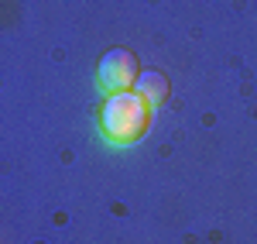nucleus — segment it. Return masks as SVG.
Wrapping results in <instances>:
<instances>
[{
	"mask_svg": "<svg viewBox=\"0 0 257 244\" xmlns=\"http://www.w3.org/2000/svg\"><path fill=\"white\" fill-rule=\"evenodd\" d=\"M151 124V107L141 100L134 90H123V93H110L103 100L99 110V134L110 144H134L144 138Z\"/></svg>",
	"mask_w": 257,
	"mask_h": 244,
	"instance_id": "obj_1",
	"label": "nucleus"
},
{
	"mask_svg": "<svg viewBox=\"0 0 257 244\" xmlns=\"http://www.w3.org/2000/svg\"><path fill=\"white\" fill-rule=\"evenodd\" d=\"M138 72H141V62L131 48H110L96 62V83L106 97L110 93H123V90H134Z\"/></svg>",
	"mask_w": 257,
	"mask_h": 244,
	"instance_id": "obj_2",
	"label": "nucleus"
},
{
	"mask_svg": "<svg viewBox=\"0 0 257 244\" xmlns=\"http://www.w3.org/2000/svg\"><path fill=\"white\" fill-rule=\"evenodd\" d=\"M134 93H138L148 107H161V103L168 100L172 86H168V76H165L161 69H141L138 79H134Z\"/></svg>",
	"mask_w": 257,
	"mask_h": 244,
	"instance_id": "obj_3",
	"label": "nucleus"
}]
</instances>
